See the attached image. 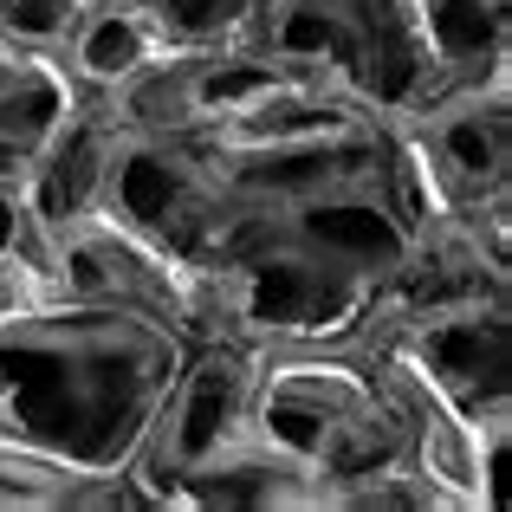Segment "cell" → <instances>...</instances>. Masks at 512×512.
I'll return each instance as SVG.
<instances>
[{
  "mask_svg": "<svg viewBox=\"0 0 512 512\" xmlns=\"http://www.w3.org/2000/svg\"><path fill=\"white\" fill-rule=\"evenodd\" d=\"M253 435L292 467L325 480L338 506L350 480L409 461L376 370L357 344H266L253 350Z\"/></svg>",
  "mask_w": 512,
  "mask_h": 512,
  "instance_id": "cell-2",
  "label": "cell"
},
{
  "mask_svg": "<svg viewBox=\"0 0 512 512\" xmlns=\"http://www.w3.org/2000/svg\"><path fill=\"white\" fill-rule=\"evenodd\" d=\"M247 435H253V350L227 338L188 344L163 409H156L150 435H143L137 461H130L137 506H163L169 480H182L188 467L214 461L221 448H234Z\"/></svg>",
  "mask_w": 512,
  "mask_h": 512,
  "instance_id": "cell-9",
  "label": "cell"
},
{
  "mask_svg": "<svg viewBox=\"0 0 512 512\" xmlns=\"http://www.w3.org/2000/svg\"><path fill=\"white\" fill-rule=\"evenodd\" d=\"M13 59V39H0V65H7Z\"/></svg>",
  "mask_w": 512,
  "mask_h": 512,
  "instance_id": "cell-22",
  "label": "cell"
},
{
  "mask_svg": "<svg viewBox=\"0 0 512 512\" xmlns=\"http://www.w3.org/2000/svg\"><path fill=\"white\" fill-rule=\"evenodd\" d=\"M247 46L325 72L389 124L415 117L435 98V65L415 26V0H266Z\"/></svg>",
  "mask_w": 512,
  "mask_h": 512,
  "instance_id": "cell-4",
  "label": "cell"
},
{
  "mask_svg": "<svg viewBox=\"0 0 512 512\" xmlns=\"http://www.w3.org/2000/svg\"><path fill=\"white\" fill-rule=\"evenodd\" d=\"M117 150H124V124L98 98H78L65 111V124L20 163V208L33 221V234H52V227L98 214L104 195H111Z\"/></svg>",
  "mask_w": 512,
  "mask_h": 512,
  "instance_id": "cell-12",
  "label": "cell"
},
{
  "mask_svg": "<svg viewBox=\"0 0 512 512\" xmlns=\"http://www.w3.org/2000/svg\"><path fill=\"white\" fill-rule=\"evenodd\" d=\"M376 370V389H383L389 415L402 428V454H409L415 474H428L441 493L454 500V512H493L500 506V454L506 441L487 435L467 409H454L422 370H415L402 350L383 344H357Z\"/></svg>",
  "mask_w": 512,
  "mask_h": 512,
  "instance_id": "cell-11",
  "label": "cell"
},
{
  "mask_svg": "<svg viewBox=\"0 0 512 512\" xmlns=\"http://www.w3.org/2000/svg\"><path fill=\"white\" fill-rule=\"evenodd\" d=\"M163 46L169 39L156 33V20L137 0H91V13L59 46V59H65V72H72V85L85 91V98H104V91H117L137 65H150Z\"/></svg>",
  "mask_w": 512,
  "mask_h": 512,
  "instance_id": "cell-16",
  "label": "cell"
},
{
  "mask_svg": "<svg viewBox=\"0 0 512 512\" xmlns=\"http://www.w3.org/2000/svg\"><path fill=\"white\" fill-rule=\"evenodd\" d=\"M376 292L363 279L338 273L312 247L286 234L273 214L247 227L221 266L201 273V338L227 344H357ZM195 338V344H201Z\"/></svg>",
  "mask_w": 512,
  "mask_h": 512,
  "instance_id": "cell-3",
  "label": "cell"
},
{
  "mask_svg": "<svg viewBox=\"0 0 512 512\" xmlns=\"http://www.w3.org/2000/svg\"><path fill=\"white\" fill-rule=\"evenodd\" d=\"M85 98L72 85L59 52H33V46H13V59L0 65V163L20 169L52 130L65 124V111Z\"/></svg>",
  "mask_w": 512,
  "mask_h": 512,
  "instance_id": "cell-17",
  "label": "cell"
},
{
  "mask_svg": "<svg viewBox=\"0 0 512 512\" xmlns=\"http://www.w3.org/2000/svg\"><path fill=\"white\" fill-rule=\"evenodd\" d=\"M415 26L435 65V98L512 78V0H415Z\"/></svg>",
  "mask_w": 512,
  "mask_h": 512,
  "instance_id": "cell-15",
  "label": "cell"
},
{
  "mask_svg": "<svg viewBox=\"0 0 512 512\" xmlns=\"http://www.w3.org/2000/svg\"><path fill=\"white\" fill-rule=\"evenodd\" d=\"M331 512H454V500L428 474H415L409 461H396V467H376V474L350 480Z\"/></svg>",
  "mask_w": 512,
  "mask_h": 512,
  "instance_id": "cell-20",
  "label": "cell"
},
{
  "mask_svg": "<svg viewBox=\"0 0 512 512\" xmlns=\"http://www.w3.org/2000/svg\"><path fill=\"white\" fill-rule=\"evenodd\" d=\"M402 137L435 195L480 240L512 253V78H487L422 104L415 117H402Z\"/></svg>",
  "mask_w": 512,
  "mask_h": 512,
  "instance_id": "cell-8",
  "label": "cell"
},
{
  "mask_svg": "<svg viewBox=\"0 0 512 512\" xmlns=\"http://www.w3.org/2000/svg\"><path fill=\"white\" fill-rule=\"evenodd\" d=\"M357 117H376L370 104H357L344 85H331L325 72H305V65H286L273 85H260L221 130H208L227 150H266V143H299V137H325L338 124H357Z\"/></svg>",
  "mask_w": 512,
  "mask_h": 512,
  "instance_id": "cell-14",
  "label": "cell"
},
{
  "mask_svg": "<svg viewBox=\"0 0 512 512\" xmlns=\"http://www.w3.org/2000/svg\"><path fill=\"white\" fill-rule=\"evenodd\" d=\"M163 512H331L325 480L273 454L260 435L221 448L214 461L169 480Z\"/></svg>",
  "mask_w": 512,
  "mask_h": 512,
  "instance_id": "cell-13",
  "label": "cell"
},
{
  "mask_svg": "<svg viewBox=\"0 0 512 512\" xmlns=\"http://www.w3.org/2000/svg\"><path fill=\"white\" fill-rule=\"evenodd\" d=\"M104 208L195 273L221 266L260 221V208H247L227 188L208 137H137V130H124Z\"/></svg>",
  "mask_w": 512,
  "mask_h": 512,
  "instance_id": "cell-5",
  "label": "cell"
},
{
  "mask_svg": "<svg viewBox=\"0 0 512 512\" xmlns=\"http://www.w3.org/2000/svg\"><path fill=\"white\" fill-rule=\"evenodd\" d=\"M357 344L402 350L454 409L512 441V292L435 305V312H370Z\"/></svg>",
  "mask_w": 512,
  "mask_h": 512,
  "instance_id": "cell-7",
  "label": "cell"
},
{
  "mask_svg": "<svg viewBox=\"0 0 512 512\" xmlns=\"http://www.w3.org/2000/svg\"><path fill=\"white\" fill-rule=\"evenodd\" d=\"M85 13L91 0H0V39L33 46V52H59Z\"/></svg>",
  "mask_w": 512,
  "mask_h": 512,
  "instance_id": "cell-21",
  "label": "cell"
},
{
  "mask_svg": "<svg viewBox=\"0 0 512 512\" xmlns=\"http://www.w3.org/2000/svg\"><path fill=\"white\" fill-rule=\"evenodd\" d=\"M169 46H247L266 0H137Z\"/></svg>",
  "mask_w": 512,
  "mask_h": 512,
  "instance_id": "cell-18",
  "label": "cell"
},
{
  "mask_svg": "<svg viewBox=\"0 0 512 512\" xmlns=\"http://www.w3.org/2000/svg\"><path fill=\"white\" fill-rule=\"evenodd\" d=\"M39 279H46V299L111 305V312L175 325L188 344L201 338V273L163 253L150 234H137L130 221H117L111 208L39 234Z\"/></svg>",
  "mask_w": 512,
  "mask_h": 512,
  "instance_id": "cell-6",
  "label": "cell"
},
{
  "mask_svg": "<svg viewBox=\"0 0 512 512\" xmlns=\"http://www.w3.org/2000/svg\"><path fill=\"white\" fill-rule=\"evenodd\" d=\"M46 299V279H39V234L20 208V169L0 163V312L13 305Z\"/></svg>",
  "mask_w": 512,
  "mask_h": 512,
  "instance_id": "cell-19",
  "label": "cell"
},
{
  "mask_svg": "<svg viewBox=\"0 0 512 512\" xmlns=\"http://www.w3.org/2000/svg\"><path fill=\"white\" fill-rule=\"evenodd\" d=\"M188 338L111 305L33 299L0 312V435L98 480H130Z\"/></svg>",
  "mask_w": 512,
  "mask_h": 512,
  "instance_id": "cell-1",
  "label": "cell"
},
{
  "mask_svg": "<svg viewBox=\"0 0 512 512\" xmlns=\"http://www.w3.org/2000/svg\"><path fill=\"white\" fill-rule=\"evenodd\" d=\"M279 72L286 59L260 46H163L98 104L137 137H208Z\"/></svg>",
  "mask_w": 512,
  "mask_h": 512,
  "instance_id": "cell-10",
  "label": "cell"
}]
</instances>
